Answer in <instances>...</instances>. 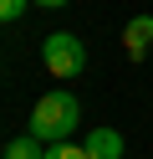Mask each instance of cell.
Instances as JSON below:
<instances>
[{"mask_svg":"<svg viewBox=\"0 0 153 159\" xmlns=\"http://www.w3.org/2000/svg\"><path fill=\"white\" fill-rule=\"evenodd\" d=\"M41 62H46V72L56 77V82H71V77H82V67H87V46L71 31H51L46 41H41Z\"/></svg>","mask_w":153,"mask_h":159,"instance_id":"cell-2","label":"cell"},{"mask_svg":"<svg viewBox=\"0 0 153 159\" xmlns=\"http://www.w3.org/2000/svg\"><path fill=\"white\" fill-rule=\"evenodd\" d=\"M46 159H87L82 144H46Z\"/></svg>","mask_w":153,"mask_h":159,"instance_id":"cell-7","label":"cell"},{"mask_svg":"<svg viewBox=\"0 0 153 159\" xmlns=\"http://www.w3.org/2000/svg\"><path fill=\"white\" fill-rule=\"evenodd\" d=\"M31 11V0H0V26H10V21H20V16Z\"/></svg>","mask_w":153,"mask_h":159,"instance_id":"cell-6","label":"cell"},{"mask_svg":"<svg viewBox=\"0 0 153 159\" xmlns=\"http://www.w3.org/2000/svg\"><path fill=\"white\" fill-rule=\"evenodd\" d=\"M82 149H87V159H122V134L97 123V128L82 134Z\"/></svg>","mask_w":153,"mask_h":159,"instance_id":"cell-3","label":"cell"},{"mask_svg":"<svg viewBox=\"0 0 153 159\" xmlns=\"http://www.w3.org/2000/svg\"><path fill=\"white\" fill-rule=\"evenodd\" d=\"M31 5H46V11H61V5H71V0H31Z\"/></svg>","mask_w":153,"mask_h":159,"instance_id":"cell-8","label":"cell"},{"mask_svg":"<svg viewBox=\"0 0 153 159\" xmlns=\"http://www.w3.org/2000/svg\"><path fill=\"white\" fill-rule=\"evenodd\" d=\"M77 123H82V103L66 87L41 93V103L31 108V134H36L41 144H66V139L77 134Z\"/></svg>","mask_w":153,"mask_h":159,"instance_id":"cell-1","label":"cell"},{"mask_svg":"<svg viewBox=\"0 0 153 159\" xmlns=\"http://www.w3.org/2000/svg\"><path fill=\"white\" fill-rule=\"evenodd\" d=\"M148 41H153V16H133V21L122 26V52H128L133 62H143Z\"/></svg>","mask_w":153,"mask_h":159,"instance_id":"cell-4","label":"cell"},{"mask_svg":"<svg viewBox=\"0 0 153 159\" xmlns=\"http://www.w3.org/2000/svg\"><path fill=\"white\" fill-rule=\"evenodd\" d=\"M5 159H46V144H41L36 134H20L5 144Z\"/></svg>","mask_w":153,"mask_h":159,"instance_id":"cell-5","label":"cell"}]
</instances>
